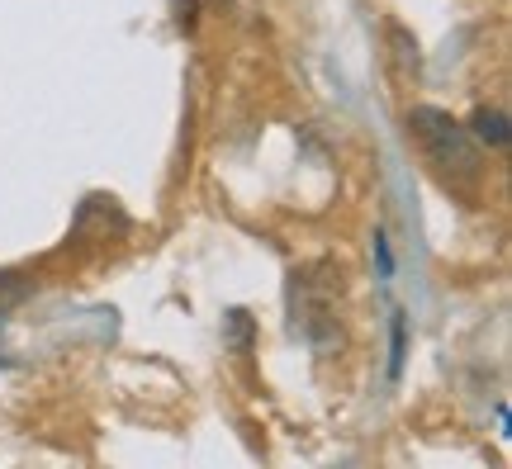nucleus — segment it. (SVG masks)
I'll use <instances>...</instances> for the list:
<instances>
[{"label": "nucleus", "instance_id": "obj_2", "mask_svg": "<svg viewBox=\"0 0 512 469\" xmlns=\"http://www.w3.org/2000/svg\"><path fill=\"white\" fill-rule=\"evenodd\" d=\"M470 138H475L479 147H508V114L498 105H479L475 114H470Z\"/></svg>", "mask_w": 512, "mask_h": 469}, {"label": "nucleus", "instance_id": "obj_3", "mask_svg": "<svg viewBox=\"0 0 512 469\" xmlns=\"http://www.w3.org/2000/svg\"><path fill=\"white\" fill-rule=\"evenodd\" d=\"M190 15H195V0H181V24H190Z\"/></svg>", "mask_w": 512, "mask_h": 469}, {"label": "nucleus", "instance_id": "obj_1", "mask_svg": "<svg viewBox=\"0 0 512 469\" xmlns=\"http://www.w3.org/2000/svg\"><path fill=\"white\" fill-rule=\"evenodd\" d=\"M408 133L418 138L422 157H427V162L446 176V185L465 190V185L479 181V166H484L479 143L470 138V128L460 124V119H451L446 109H437V105L408 109Z\"/></svg>", "mask_w": 512, "mask_h": 469}]
</instances>
